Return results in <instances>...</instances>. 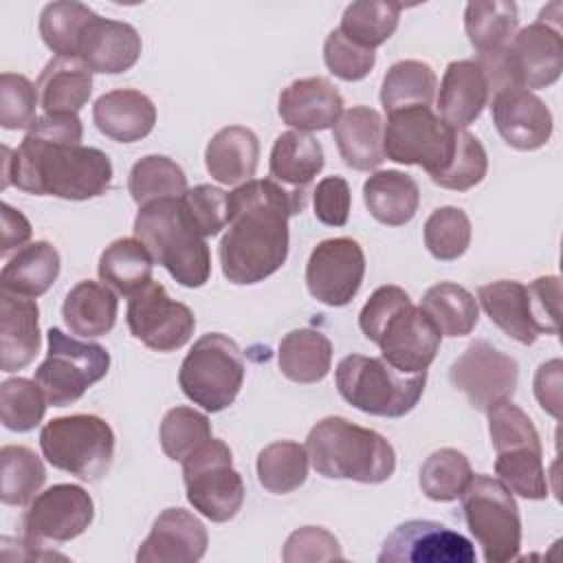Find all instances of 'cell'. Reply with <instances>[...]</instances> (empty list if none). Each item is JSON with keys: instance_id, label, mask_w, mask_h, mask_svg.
Listing matches in <instances>:
<instances>
[{"instance_id": "3957f363", "label": "cell", "mask_w": 563, "mask_h": 563, "mask_svg": "<svg viewBox=\"0 0 563 563\" xmlns=\"http://www.w3.org/2000/svg\"><path fill=\"white\" fill-rule=\"evenodd\" d=\"M358 325L380 347L383 358L405 374L427 372L442 341L431 317L391 284L372 292L358 314Z\"/></svg>"}, {"instance_id": "f6af8a7d", "label": "cell", "mask_w": 563, "mask_h": 563, "mask_svg": "<svg viewBox=\"0 0 563 563\" xmlns=\"http://www.w3.org/2000/svg\"><path fill=\"white\" fill-rule=\"evenodd\" d=\"M468 457L457 449H438L420 466L418 484L433 501H453L471 482Z\"/></svg>"}, {"instance_id": "60d3db41", "label": "cell", "mask_w": 563, "mask_h": 563, "mask_svg": "<svg viewBox=\"0 0 563 563\" xmlns=\"http://www.w3.org/2000/svg\"><path fill=\"white\" fill-rule=\"evenodd\" d=\"M128 189L139 207L165 198H180L187 191V176L178 163L167 156L150 154L139 158L128 176Z\"/></svg>"}, {"instance_id": "6da1fadb", "label": "cell", "mask_w": 563, "mask_h": 563, "mask_svg": "<svg viewBox=\"0 0 563 563\" xmlns=\"http://www.w3.org/2000/svg\"><path fill=\"white\" fill-rule=\"evenodd\" d=\"M77 114H42L18 150L2 145V189L15 185L33 196L88 200L106 194L112 163L106 152L81 145Z\"/></svg>"}, {"instance_id": "7402d4cb", "label": "cell", "mask_w": 563, "mask_h": 563, "mask_svg": "<svg viewBox=\"0 0 563 563\" xmlns=\"http://www.w3.org/2000/svg\"><path fill=\"white\" fill-rule=\"evenodd\" d=\"M141 48V35L132 24L95 15L81 35L77 57L92 73L119 75L139 62Z\"/></svg>"}, {"instance_id": "6f0895ef", "label": "cell", "mask_w": 563, "mask_h": 563, "mask_svg": "<svg viewBox=\"0 0 563 563\" xmlns=\"http://www.w3.org/2000/svg\"><path fill=\"white\" fill-rule=\"evenodd\" d=\"M561 358H552L548 363H541L534 374V396L543 411L561 418Z\"/></svg>"}, {"instance_id": "30bf717a", "label": "cell", "mask_w": 563, "mask_h": 563, "mask_svg": "<svg viewBox=\"0 0 563 563\" xmlns=\"http://www.w3.org/2000/svg\"><path fill=\"white\" fill-rule=\"evenodd\" d=\"M244 383V358L233 339L220 332L202 334L180 363L183 394L205 411H222L238 398Z\"/></svg>"}, {"instance_id": "5bb4252c", "label": "cell", "mask_w": 563, "mask_h": 563, "mask_svg": "<svg viewBox=\"0 0 563 563\" xmlns=\"http://www.w3.org/2000/svg\"><path fill=\"white\" fill-rule=\"evenodd\" d=\"M183 479L189 504L216 523L238 515L244 504V482L233 468L231 449L211 438L183 460Z\"/></svg>"}, {"instance_id": "2e32d148", "label": "cell", "mask_w": 563, "mask_h": 563, "mask_svg": "<svg viewBox=\"0 0 563 563\" xmlns=\"http://www.w3.org/2000/svg\"><path fill=\"white\" fill-rule=\"evenodd\" d=\"M449 380L460 389L477 411L512 398L519 383L517 361L488 341L471 343L451 365Z\"/></svg>"}, {"instance_id": "7c38bea8", "label": "cell", "mask_w": 563, "mask_h": 563, "mask_svg": "<svg viewBox=\"0 0 563 563\" xmlns=\"http://www.w3.org/2000/svg\"><path fill=\"white\" fill-rule=\"evenodd\" d=\"M460 130L446 125L431 106H413L387 114L383 128L385 156L400 165L422 167L431 180L442 176L457 150Z\"/></svg>"}, {"instance_id": "836d02e7", "label": "cell", "mask_w": 563, "mask_h": 563, "mask_svg": "<svg viewBox=\"0 0 563 563\" xmlns=\"http://www.w3.org/2000/svg\"><path fill=\"white\" fill-rule=\"evenodd\" d=\"M59 268L62 260L57 249L46 240H37L18 249V253L4 264L0 286L4 292L33 299L55 284Z\"/></svg>"}, {"instance_id": "44dd1931", "label": "cell", "mask_w": 563, "mask_h": 563, "mask_svg": "<svg viewBox=\"0 0 563 563\" xmlns=\"http://www.w3.org/2000/svg\"><path fill=\"white\" fill-rule=\"evenodd\" d=\"M207 528L185 508H165L136 552L139 563H196L207 552Z\"/></svg>"}, {"instance_id": "f907efd6", "label": "cell", "mask_w": 563, "mask_h": 563, "mask_svg": "<svg viewBox=\"0 0 563 563\" xmlns=\"http://www.w3.org/2000/svg\"><path fill=\"white\" fill-rule=\"evenodd\" d=\"M486 172H488V156H486L482 141L475 134L460 130L457 150L453 154V161L446 167V172L442 176H438L433 183L444 189L466 191V189L479 185L484 180Z\"/></svg>"}, {"instance_id": "603a6c76", "label": "cell", "mask_w": 563, "mask_h": 563, "mask_svg": "<svg viewBox=\"0 0 563 563\" xmlns=\"http://www.w3.org/2000/svg\"><path fill=\"white\" fill-rule=\"evenodd\" d=\"M277 112L297 132H319L336 123L343 112V97L328 79L303 77L279 92Z\"/></svg>"}, {"instance_id": "8fae6325", "label": "cell", "mask_w": 563, "mask_h": 563, "mask_svg": "<svg viewBox=\"0 0 563 563\" xmlns=\"http://www.w3.org/2000/svg\"><path fill=\"white\" fill-rule=\"evenodd\" d=\"M466 526L488 563H506L521 550V517L512 493L495 477L477 473L462 490Z\"/></svg>"}, {"instance_id": "4fadbf2b", "label": "cell", "mask_w": 563, "mask_h": 563, "mask_svg": "<svg viewBox=\"0 0 563 563\" xmlns=\"http://www.w3.org/2000/svg\"><path fill=\"white\" fill-rule=\"evenodd\" d=\"M46 339L48 352L35 369V383L44 391L48 405H73L88 387L108 374L110 352L99 343L73 339L59 328H51Z\"/></svg>"}, {"instance_id": "5b68a950", "label": "cell", "mask_w": 563, "mask_h": 563, "mask_svg": "<svg viewBox=\"0 0 563 563\" xmlns=\"http://www.w3.org/2000/svg\"><path fill=\"white\" fill-rule=\"evenodd\" d=\"M561 9V2L548 4L532 24L515 33L504 51L475 59L486 73L493 95L501 88L532 90L559 81L563 73Z\"/></svg>"}, {"instance_id": "cb8c5ba5", "label": "cell", "mask_w": 563, "mask_h": 563, "mask_svg": "<svg viewBox=\"0 0 563 563\" xmlns=\"http://www.w3.org/2000/svg\"><path fill=\"white\" fill-rule=\"evenodd\" d=\"M488 99H490V84L482 66L475 59L451 62L440 81L438 117L446 125L455 130H464L475 119H479Z\"/></svg>"}, {"instance_id": "d6a6232c", "label": "cell", "mask_w": 563, "mask_h": 563, "mask_svg": "<svg viewBox=\"0 0 563 563\" xmlns=\"http://www.w3.org/2000/svg\"><path fill=\"white\" fill-rule=\"evenodd\" d=\"M363 200L374 220L387 227H402L418 211L420 189L409 174L383 169L365 180Z\"/></svg>"}, {"instance_id": "7dc6e473", "label": "cell", "mask_w": 563, "mask_h": 563, "mask_svg": "<svg viewBox=\"0 0 563 563\" xmlns=\"http://www.w3.org/2000/svg\"><path fill=\"white\" fill-rule=\"evenodd\" d=\"M211 438L209 418L191 407H174L163 416L161 449L174 462H183Z\"/></svg>"}, {"instance_id": "f35d334b", "label": "cell", "mask_w": 563, "mask_h": 563, "mask_svg": "<svg viewBox=\"0 0 563 563\" xmlns=\"http://www.w3.org/2000/svg\"><path fill=\"white\" fill-rule=\"evenodd\" d=\"M438 88L435 73L418 59H400L389 66L380 86V103L387 114L413 106H431Z\"/></svg>"}, {"instance_id": "11a10c76", "label": "cell", "mask_w": 563, "mask_h": 563, "mask_svg": "<svg viewBox=\"0 0 563 563\" xmlns=\"http://www.w3.org/2000/svg\"><path fill=\"white\" fill-rule=\"evenodd\" d=\"M314 218L328 227H343L350 216L352 194L350 185L341 176H325L312 191Z\"/></svg>"}, {"instance_id": "9c48e42d", "label": "cell", "mask_w": 563, "mask_h": 563, "mask_svg": "<svg viewBox=\"0 0 563 563\" xmlns=\"http://www.w3.org/2000/svg\"><path fill=\"white\" fill-rule=\"evenodd\" d=\"M40 449L51 466L84 482H99L114 457V431L92 413L62 416L42 427Z\"/></svg>"}, {"instance_id": "7bdbcfd3", "label": "cell", "mask_w": 563, "mask_h": 563, "mask_svg": "<svg viewBox=\"0 0 563 563\" xmlns=\"http://www.w3.org/2000/svg\"><path fill=\"white\" fill-rule=\"evenodd\" d=\"M308 477V451L299 442L279 440L257 455V479L275 495L297 490Z\"/></svg>"}, {"instance_id": "d4e9b609", "label": "cell", "mask_w": 563, "mask_h": 563, "mask_svg": "<svg viewBox=\"0 0 563 563\" xmlns=\"http://www.w3.org/2000/svg\"><path fill=\"white\" fill-rule=\"evenodd\" d=\"M40 308L31 297L0 295V367L15 372L40 352Z\"/></svg>"}, {"instance_id": "ffe728a7", "label": "cell", "mask_w": 563, "mask_h": 563, "mask_svg": "<svg viewBox=\"0 0 563 563\" xmlns=\"http://www.w3.org/2000/svg\"><path fill=\"white\" fill-rule=\"evenodd\" d=\"M490 112L499 136L515 150H539L552 136L550 108L526 88L512 86L497 90L493 95Z\"/></svg>"}, {"instance_id": "52a82bcc", "label": "cell", "mask_w": 563, "mask_h": 563, "mask_svg": "<svg viewBox=\"0 0 563 563\" xmlns=\"http://www.w3.org/2000/svg\"><path fill=\"white\" fill-rule=\"evenodd\" d=\"M486 413L499 482L523 499H545L550 488L541 460L543 451L528 413L510 398L490 405Z\"/></svg>"}, {"instance_id": "4316f807", "label": "cell", "mask_w": 563, "mask_h": 563, "mask_svg": "<svg viewBox=\"0 0 563 563\" xmlns=\"http://www.w3.org/2000/svg\"><path fill=\"white\" fill-rule=\"evenodd\" d=\"M383 117L367 106H354L334 123L332 136L343 163L356 172L376 169L385 161Z\"/></svg>"}, {"instance_id": "d590c367", "label": "cell", "mask_w": 563, "mask_h": 563, "mask_svg": "<svg viewBox=\"0 0 563 563\" xmlns=\"http://www.w3.org/2000/svg\"><path fill=\"white\" fill-rule=\"evenodd\" d=\"M464 29L479 57L504 51L519 29V11L508 0H475L466 4Z\"/></svg>"}, {"instance_id": "f546056e", "label": "cell", "mask_w": 563, "mask_h": 563, "mask_svg": "<svg viewBox=\"0 0 563 563\" xmlns=\"http://www.w3.org/2000/svg\"><path fill=\"white\" fill-rule=\"evenodd\" d=\"M477 299L488 314V319L504 330L510 339L519 341L521 345H532L539 336L528 288L515 279H497L477 288Z\"/></svg>"}, {"instance_id": "277c9868", "label": "cell", "mask_w": 563, "mask_h": 563, "mask_svg": "<svg viewBox=\"0 0 563 563\" xmlns=\"http://www.w3.org/2000/svg\"><path fill=\"white\" fill-rule=\"evenodd\" d=\"M306 451L312 468L328 479L380 484L396 471L389 440L341 416L319 420L306 438Z\"/></svg>"}, {"instance_id": "bcb514c9", "label": "cell", "mask_w": 563, "mask_h": 563, "mask_svg": "<svg viewBox=\"0 0 563 563\" xmlns=\"http://www.w3.org/2000/svg\"><path fill=\"white\" fill-rule=\"evenodd\" d=\"M46 396L35 380L7 378L0 385V416L9 431L26 433L33 431L46 413Z\"/></svg>"}, {"instance_id": "e575fe53", "label": "cell", "mask_w": 563, "mask_h": 563, "mask_svg": "<svg viewBox=\"0 0 563 563\" xmlns=\"http://www.w3.org/2000/svg\"><path fill=\"white\" fill-rule=\"evenodd\" d=\"M277 363L282 374L295 383H319L330 372L332 343L323 332L312 328L290 330L279 343Z\"/></svg>"}, {"instance_id": "4dcf8cb0", "label": "cell", "mask_w": 563, "mask_h": 563, "mask_svg": "<svg viewBox=\"0 0 563 563\" xmlns=\"http://www.w3.org/2000/svg\"><path fill=\"white\" fill-rule=\"evenodd\" d=\"M321 169L323 147L314 136L288 130L275 139L268 158V172L275 183L292 191H308V185Z\"/></svg>"}, {"instance_id": "d6986e66", "label": "cell", "mask_w": 563, "mask_h": 563, "mask_svg": "<svg viewBox=\"0 0 563 563\" xmlns=\"http://www.w3.org/2000/svg\"><path fill=\"white\" fill-rule=\"evenodd\" d=\"M473 543L431 519H409L385 539L378 563H473Z\"/></svg>"}, {"instance_id": "1f68e13d", "label": "cell", "mask_w": 563, "mask_h": 563, "mask_svg": "<svg viewBox=\"0 0 563 563\" xmlns=\"http://www.w3.org/2000/svg\"><path fill=\"white\" fill-rule=\"evenodd\" d=\"M119 299L108 284L84 279L66 292L62 317L73 334L92 339L114 328Z\"/></svg>"}, {"instance_id": "484cf974", "label": "cell", "mask_w": 563, "mask_h": 563, "mask_svg": "<svg viewBox=\"0 0 563 563\" xmlns=\"http://www.w3.org/2000/svg\"><path fill=\"white\" fill-rule=\"evenodd\" d=\"M92 121L101 134L119 143L145 139L156 123V106L134 88H117L101 95L92 106Z\"/></svg>"}, {"instance_id": "9a60e30c", "label": "cell", "mask_w": 563, "mask_h": 563, "mask_svg": "<svg viewBox=\"0 0 563 563\" xmlns=\"http://www.w3.org/2000/svg\"><path fill=\"white\" fill-rule=\"evenodd\" d=\"M128 328L150 350L174 352L191 339L196 317L189 306L174 301L165 286L150 282L128 301Z\"/></svg>"}, {"instance_id": "c3c4849f", "label": "cell", "mask_w": 563, "mask_h": 563, "mask_svg": "<svg viewBox=\"0 0 563 563\" xmlns=\"http://www.w3.org/2000/svg\"><path fill=\"white\" fill-rule=\"evenodd\" d=\"M471 244V220L460 207H440L424 222V246L440 262H453Z\"/></svg>"}, {"instance_id": "7a4b0ae2", "label": "cell", "mask_w": 563, "mask_h": 563, "mask_svg": "<svg viewBox=\"0 0 563 563\" xmlns=\"http://www.w3.org/2000/svg\"><path fill=\"white\" fill-rule=\"evenodd\" d=\"M306 200L308 191H292L273 178H253L227 194V231L218 255L231 284H257L284 266L288 218L301 213Z\"/></svg>"}, {"instance_id": "8d00e7d4", "label": "cell", "mask_w": 563, "mask_h": 563, "mask_svg": "<svg viewBox=\"0 0 563 563\" xmlns=\"http://www.w3.org/2000/svg\"><path fill=\"white\" fill-rule=\"evenodd\" d=\"M154 260L136 238H119L99 257V277L112 290L132 297L152 282Z\"/></svg>"}, {"instance_id": "ee69618b", "label": "cell", "mask_w": 563, "mask_h": 563, "mask_svg": "<svg viewBox=\"0 0 563 563\" xmlns=\"http://www.w3.org/2000/svg\"><path fill=\"white\" fill-rule=\"evenodd\" d=\"M95 15L92 9L75 0L51 2L42 9L40 35L59 57H77L81 35Z\"/></svg>"}, {"instance_id": "ba28073f", "label": "cell", "mask_w": 563, "mask_h": 563, "mask_svg": "<svg viewBox=\"0 0 563 563\" xmlns=\"http://www.w3.org/2000/svg\"><path fill=\"white\" fill-rule=\"evenodd\" d=\"M336 389L345 402L369 416L400 418L409 413L427 383V372L405 374L385 358L350 354L334 372Z\"/></svg>"}, {"instance_id": "8992f818", "label": "cell", "mask_w": 563, "mask_h": 563, "mask_svg": "<svg viewBox=\"0 0 563 563\" xmlns=\"http://www.w3.org/2000/svg\"><path fill=\"white\" fill-rule=\"evenodd\" d=\"M134 238L143 242L152 260L180 286L198 288L209 279V246L187 216L180 198H165L139 207L134 218Z\"/></svg>"}, {"instance_id": "ab89813d", "label": "cell", "mask_w": 563, "mask_h": 563, "mask_svg": "<svg viewBox=\"0 0 563 563\" xmlns=\"http://www.w3.org/2000/svg\"><path fill=\"white\" fill-rule=\"evenodd\" d=\"M402 4L389 0H358L345 7L339 31L363 48L385 44L400 20Z\"/></svg>"}, {"instance_id": "9f6ffc18", "label": "cell", "mask_w": 563, "mask_h": 563, "mask_svg": "<svg viewBox=\"0 0 563 563\" xmlns=\"http://www.w3.org/2000/svg\"><path fill=\"white\" fill-rule=\"evenodd\" d=\"M530 297V310L539 334H559V303H561V279L556 275L537 277L526 286Z\"/></svg>"}, {"instance_id": "74e56055", "label": "cell", "mask_w": 563, "mask_h": 563, "mask_svg": "<svg viewBox=\"0 0 563 563\" xmlns=\"http://www.w3.org/2000/svg\"><path fill=\"white\" fill-rule=\"evenodd\" d=\"M420 308L444 336H466L479 319L477 299L455 282H440L427 288Z\"/></svg>"}, {"instance_id": "db71d44e", "label": "cell", "mask_w": 563, "mask_h": 563, "mask_svg": "<svg viewBox=\"0 0 563 563\" xmlns=\"http://www.w3.org/2000/svg\"><path fill=\"white\" fill-rule=\"evenodd\" d=\"M282 559L286 563H312L343 559V552L334 534L319 526H303L286 539Z\"/></svg>"}, {"instance_id": "83f0119b", "label": "cell", "mask_w": 563, "mask_h": 563, "mask_svg": "<svg viewBox=\"0 0 563 563\" xmlns=\"http://www.w3.org/2000/svg\"><path fill=\"white\" fill-rule=\"evenodd\" d=\"M35 88L44 114H77L92 95V70L79 57L55 55Z\"/></svg>"}, {"instance_id": "680465c9", "label": "cell", "mask_w": 563, "mask_h": 563, "mask_svg": "<svg viewBox=\"0 0 563 563\" xmlns=\"http://www.w3.org/2000/svg\"><path fill=\"white\" fill-rule=\"evenodd\" d=\"M0 211H2V249L0 251L2 255H7L11 249L22 246L31 238V224L18 209H13L7 202H2Z\"/></svg>"}, {"instance_id": "f1b7e54d", "label": "cell", "mask_w": 563, "mask_h": 563, "mask_svg": "<svg viewBox=\"0 0 563 563\" xmlns=\"http://www.w3.org/2000/svg\"><path fill=\"white\" fill-rule=\"evenodd\" d=\"M260 158V141L244 125L218 130L205 150V165L211 178L222 185H242L253 180Z\"/></svg>"}, {"instance_id": "b9f144b4", "label": "cell", "mask_w": 563, "mask_h": 563, "mask_svg": "<svg viewBox=\"0 0 563 563\" xmlns=\"http://www.w3.org/2000/svg\"><path fill=\"white\" fill-rule=\"evenodd\" d=\"M46 482L44 462L29 446L0 449V499L7 506L29 504Z\"/></svg>"}, {"instance_id": "816d5d0a", "label": "cell", "mask_w": 563, "mask_h": 563, "mask_svg": "<svg viewBox=\"0 0 563 563\" xmlns=\"http://www.w3.org/2000/svg\"><path fill=\"white\" fill-rule=\"evenodd\" d=\"M323 62L332 75L343 81H358L369 75L376 64V53L347 40L339 29L330 31L323 44Z\"/></svg>"}, {"instance_id": "e0dca14e", "label": "cell", "mask_w": 563, "mask_h": 563, "mask_svg": "<svg viewBox=\"0 0 563 563\" xmlns=\"http://www.w3.org/2000/svg\"><path fill=\"white\" fill-rule=\"evenodd\" d=\"M95 517V504L77 484H55L29 501L22 515V532L29 541H70L79 537Z\"/></svg>"}, {"instance_id": "f5cc1de1", "label": "cell", "mask_w": 563, "mask_h": 563, "mask_svg": "<svg viewBox=\"0 0 563 563\" xmlns=\"http://www.w3.org/2000/svg\"><path fill=\"white\" fill-rule=\"evenodd\" d=\"M180 200L202 238H213L227 227V191L220 187L198 185L187 189Z\"/></svg>"}, {"instance_id": "ac0fdd59", "label": "cell", "mask_w": 563, "mask_h": 563, "mask_svg": "<svg viewBox=\"0 0 563 563\" xmlns=\"http://www.w3.org/2000/svg\"><path fill=\"white\" fill-rule=\"evenodd\" d=\"M365 275V253L352 238L319 242L306 264L308 292L325 306H345L354 299Z\"/></svg>"}, {"instance_id": "681fc988", "label": "cell", "mask_w": 563, "mask_h": 563, "mask_svg": "<svg viewBox=\"0 0 563 563\" xmlns=\"http://www.w3.org/2000/svg\"><path fill=\"white\" fill-rule=\"evenodd\" d=\"M37 88L18 73L0 75V125L4 130L33 128L37 117Z\"/></svg>"}]
</instances>
